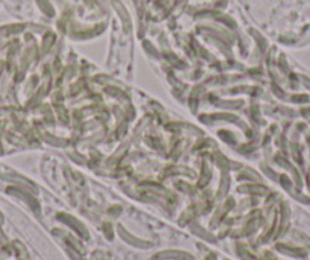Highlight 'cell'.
Instances as JSON below:
<instances>
[{
  "label": "cell",
  "instance_id": "1",
  "mask_svg": "<svg viewBox=\"0 0 310 260\" xmlns=\"http://www.w3.org/2000/svg\"><path fill=\"white\" fill-rule=\"evenodd\" d=\"M162 257H174V259H182V260H193V257H190L186 253H178V251H169V253H162L158 254L157 259H162Z\"/></svg>",
  "mask_w": 310,
  "mask_h": 260
},
{
  "label": "cell",
  "instance_id": "2",
  "mask_svg": "<svg viewBox=\"0 0 310 260\" xmlns=\"http://www.w3.org/2000/svg\"><path fill=\"white\" fill-rule=\"evenodd\" d=\"M120 233H122V236L125 237L126 241L134 242V245H139V246H149V244H147V242H142V241L135 239V237H132V236H128V233H125V230H123V228H120Z\"/></svg>",
  "mask_w": 310,
  "mask_h": 260
}]
</instances>
